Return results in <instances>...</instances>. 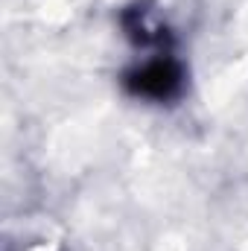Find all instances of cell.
<instances>
[{"mask_svg":"<svg viewBox=\"0 0 248 251\" xmlns=\"http://www.w3.org/2000/svg\"><path fill=\"white\" fill-rule=\"evenodd\" d=\"M125 91L134 97H146V100H173L181 85H184V70L181 64L170 56H158L152 62L140 64L134 70H128L123 79Z\"/></svg>","mask_w":248,"mask_h":251,"instance_id":"obj_1","label":"cell"},{"mask_svg":"<svg viewBox=\"0 0 248 251\" xmlns=\"http://www.w3.org/2000/svg\"><path fill=\"white\" fill-rule=\"evenodd\" d=\"M123 26L125 32H128V38L134 41V44H161L167 35H164V29H158V26H152L149 21H146V12L143 9H128L123 15Z\"/></svg>","mask_w":248,"mask_h":251,"instance_id":"obj_2","label":"cell"}]
</instances>
